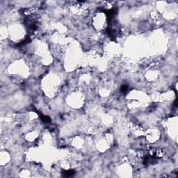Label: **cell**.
I'll use <instances>...</instances> for the list:
<instances>
[{
    "instance_id": "obj_1",
    "label": "cell",
    "mask_w": 178,
    "mask_h": 178,
    "mask_svg": "<svg viewBox=\"0 0 178 178\" xmlns=\"http://www.w3.org/2000/svg\"><path fill=\"white\" fill-rule=\"evenodd\" d=\"M10 159V155L9 154V153L6 151H1V165H4L7 163H9Z\"/></svg>"
}]
</instances>
